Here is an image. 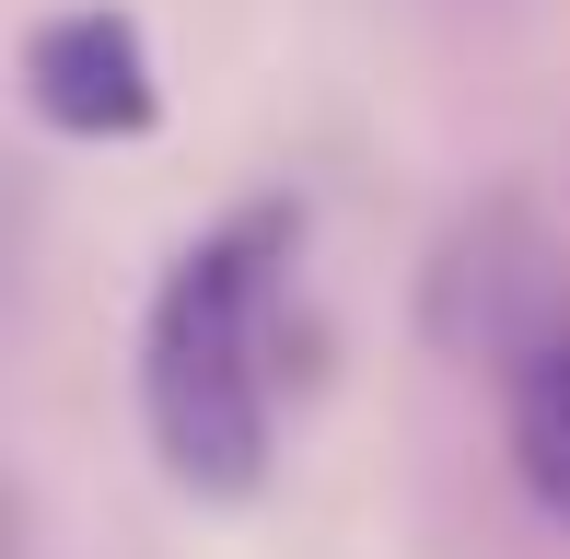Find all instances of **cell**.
Returning <instances> with one entry per match:
<instances>
[{"label": "cell", "mask_w": 570, "mask_h": 559, "mask_svg": "<svg viewBox=\"0 0 570 559\" xmlns=\"http://www.w3.org/2000/svg\"><path fill=\"white\" fill-rule=\"evenodd\" d=\"M292 210H233L151 280L140 315V420L175 490L245 501L268 478V280Z\"/></svg>", "instance_id": "obj_1"}, {"label": "cell", "mask_w": 570, "mask_h": 559, "mask_svg": "<svg viewBox=\"0 0 570 559\" xmlns=\"http://www.w3.org/2000/svg\"><path fill=\"white\" fill-rule=\"evenodd\" d=\"M23 106L59 140H140L164 117V82H151V47L128 12H47L23 36Z\"/></svg>", "instance_id": "obj_2"}, {"label": "cell", "mask_w": 570, "mask_h": 559, "mask_svg": "<svg viewBox=\"0 0 570 559\" xmlns=\"http://www.w3.org/2000/svg\"><path fill=\"white\" fill-rule=\"evenodd\" d=\"M512 478L548 524H570V315L512 350Z\"/></svg>", "instance_id": "obj_3"}]
</instances>
